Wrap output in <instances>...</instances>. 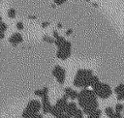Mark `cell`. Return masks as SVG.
Returning <instances> with one entry per match:
<instances>
[{"label": "cell", "mask_w": 124, "mask_h": 118, "mask_svg": "<svg viewBox=\"0 0 124 118\" xmlns=\"http://www.w3.org/2000/svg\"><path fill=\"white\" fill-rule=\"evenodd\" d=\"M78 105L81 107V110L85 114L91 113L93 110L98 108V102H97V96L93 92V90L83 88L80 92H78Z\"/></svg>", "instance_id": "6da1fadb"}, {"label": "cell", "mask_w": 124, "mask_h": 118, "mask_svg": "<svg viewBox=\"0 0 124 118\" xmlns=\"http://www.w3.org/2000/svg\"><path fill=\"white\" fill-rule=\"evenodd\" d=\"M93 75L92 71L86 70V69H80L77 72L75 79H74V85L76 87L79 88H87L90 86V78Z\"/></svg>", "instance_id": "7a4b0ae2"}, {"label": "cell", "mask_w": 124, "mask_h": 118, "mask_svg": "<svg viewBox=\"0 0 124 118\" xmlns=\"http://www.w3.org/2000/svg\"><path fill=\"white\" fill-rule=\"evenodd\" d=\"M42 109V103L38 100H31L24 110L22 111V117L23 118H31L34 114L39 113V111Z\"/></svg>", "instance_id": "3957f363"}, {"label": "cell", "mask_w": 124, "mask_h": 118, "mask_svg": "<svg viewBox=\"0 0 124 118\" xmlns=\"http://www.w3.org/2000/svg\"><path fill=\"white\" fill-rule=\"evenodd\" d=\"M93 92L95 93V95L97 97H99L101 99H108L112 94V91H111L110 87L107 83H103L101 81H99L93 87Z\"/></svg>", "instance_id": "277c9868"}, {"label": "cell", "mask_w": 124, "mask_h": 118, "mask_svg": "<svg viewBox=\"0 0 124 118\" xmlns=\"http://www.w3.org/2000/svg\"><path fill=\"white\" fill-rule=\"evenodd\" d=\"M71 55V43L66 41V43L57 48V52H56V56L61 59V60H66L70 57Z\"/></svg>", "instance_id": "5b68a950"}, {"label": "cell", "mask_w": 124, "mask_h": 118, "mask_svg": "<svg viewBox=\"0 0 124 118\" xmlns=\"http://www.w3.org/2000/svg\"><path fill=\"white\" fill-rule=\"evenodd\" d=\"M52 74L53 76L56 78L57 82L59 84H63L65 82V78H66V71L64 68H62L59 65H56L53 69H52Z\"/></svg>", "instance_id": "8992f818"}, {"label": "cell", "mask_w": 124, "mask_h": 118, "mask_svg": "<svg viewBox=\"0 0 124 118\" xmlns=\"http://www.w3.org/2000/svg\"><path fill=\"white\" fill-rule=\"evenodd\" d=\"M41 99H42L41 103H42V110H43V112H44L45 114L49 113V112H50V109H51V107H52V105H51V103H50V102H49L48 95H46V96H44V97L41 98Z\"/></svg>", "instance_id": "52a82bcc"}, {"label": "cell", "mask_w": 124, "mask_h": 118, "mask_svg": "<svg viewBox=\"0 0 124 118\" xmlns=\"http://www.w3.org/2000/svg\"><path fill=\"white\" fill-rule=\"evenodd\" d=\"M22 41H23L22 35H21L20 33H18V32H16V33L12 34V35L10 36V38H9V43H10L12 45H14V46H16V45H17L18 44L22 43Z\"/></svg>", "instance_id": "ba28073f"}, {"label": "cell", "mask_w": 124, "mask_h": 118, "mask_svg": "<svg viewBox=\"0 0 124 118\" xmlns=\"http://www.w3.org/2000/svg\"><path fill=\"white\" fill-rule=\"evenodd\" d=\"M77 110H78V104L76 103H74V102H70V103H68V104H67V106L65 108L64 113H66L70 117H73Z\"/></svg>", "instance_id": "9c48e42d"}, {"label": "cell", "mask_w": 124, "mask_h": 118, "mask_svg": "<svg viewBox=\"0 0 124 118\" xmlns=\"http://www.w3.org/2000/svg\"><path fill=\"white\" fill-rule=\"evenodd\" d=\"M68 98L66 97V96H63L62 98H60V99H58L57 101H56V103H55V106L58 108V109H60L62 112H64L65 111V108H66V106H67V104H68Z\"/></svg>", "instance_id": "30bf717a"}, {"label": "cell", "mask_w": 124, "mask_h": 118, "mask_svg": "<svg viewBox=\"0 0 124 118\" xmlns=\"http://www.w3.org/2000/svg\"><path fill=\"white\" fill-rule=\"evenodd\" d=\"M64 96H66L68 99L76 100L78 97V92L74 90V89H72V88H70V87H67L64 90Z\"/></svg>", "instance_id": "8fae6325"}, {"label": "cell", "mask_w": 124, "mask_h": 118, "mask_svg": "<svg viewBox=\"0 0 124 118\" xmlns=\"http://www.w3.org/2000/svg\"><path fill=\"white\" fill-rule=\"evenodd\" d=\"M114 93L116 94V98L118 101L124 100V84H119L114 88Z\"/></svg>", "instance_id": "7c38bea8"}, {"label": "cell", "mask_w": 124, "mask_h": 118, "mask_svg": "<svg viewBox=\"0 0 124 118\" xmlns=\"http://www.w3.org/2000/svg\"><path fill=\"white\" fill-rule=\"evenodd\" d=\"M35 95L40 97V98H43L44 96L48 95V88L47 87H44L43 89H38V90L35 91Z\"/></svg>", "instance_id": "4fadbf2b"}, {"label": "cell", "mask_w": 124, "mask_h": 118, "mask_svg": "<svg viewBox=\"0 0 124 118\" xmlns=\"http://www.w3.org/2000/svg\"><path fill=\"white\" fill-rule=\"evenodd\" d=\"M51 115H53L55 118H57L59 115H61L62 113H64V112H62L60 109H58L55 105H52V107H51V109H50V112H49Z\"/></svg>", "instance_id": "5bb4252c"}, {"label": "cell", "mask_w": 124, "mask_h": 118, "mask_svg": "<svg viewBox=\"0 0 124 118\" xmlns=\"http://www.w3.org/2000/svg\"><path fill=\"white\" fill-rule=\"evenodd\" d=\"M101 113L102 111L99 108H97L88 114V118H101Z\"/></svg>", "instance_id": "9a60e30c"}, {"label": "cell", "mask_w": 124, "mask_h": 118, "mask_svg": "<svg viewBox=\"0 0 124 118\" xmlns=\"http://www.w3.org/2000/svg\"><path fill=\"white\" fill-rule=\"evenodd\" d=\"M7 15L10 18H15L16 16V11L14 9V8H10L7 12Z\"/></svg>", "instance_id": "2e32d148"}, {"label": "cell", "mask_w": 124, "mask_h": 118, "mask_svg": "<svg viewBox=\"0 0 124 118\" xmlns=\"http://www.w3.org/2000/svg\"><path fill=\"white\" fill-rule=\"evenodd\" d=\"M105 112H106V115L108 117V118H110L113 114H114V109L112 108V107H110V106H108V107H106V109H105Z\"/></svg>", "instance_id": "e0dca14e"}, {"label": "cell", "mask_w": 124, "mask_h": 118, "mask_svg": "<svg viewBox=\"0 0 124 118\" xmlns=\"http://www.w3.org/2000/svg\"><path fill=\"white\" fill-rule=\"evenodd\" d=\"M123 109H124V105H123L122 103H116V104H115V107H114V111H115V112L121 113Z\"/></svg>", "instance_id": "ac0fdd59"}, {"label": "cell", "mask_w": 124, "mask_h": 118, "mask_svg": "<svg viewBox=\"0 0 124 118\" xmlns=\"http://www.w3.org/2000/svg\"><path fill=\"white\" fill-rule=\"evenodd\" d=\"M73 118H83V111L79 108H78V110L75 112Z\"/></svg>", "instance_id": "d6986e66"}, {"label": "cell", "mask_w": 124, "mask_h": 118, "mask_svg": "<svg viewBox=\"0 0 124 118\" xmlns=\"http://www.w3.org/2000/svg\"><path fill=\"white\" fill-rule=\"evenodd\" d=\"M43 40H44L45 42L48 43V44H54V39L51 38V37H49V36H47V35H45V36L43 37Z\"/></svg>", "instance_id": "ffe728a7"}, {"label": "cell", "mask_w": 124, "mask_h": 118, "mask_svg": "<svg viewBox=\"0 0 124 118\" xmlns=\"http://www.w3.org/2000/svg\"><path fill=\"white\" fill-rule=\"evenodd\" d=\"M16 29H17V30H23L24 25H23V23H22L21 21H18V22H16Z\"/></svg>", "instance_id": "44dd1931"}, {"label": "cell", "mask_w": 124, "mask_h": 118, "mask_svg": "<svg viewBox=\"0 0 124 118\" xmlns=\"http://www.w3.org/2000/svg\"><path fill=\"white\" fill-rule=\"evenodd\" d=\"M66 2H67V0H54V4L57 5V6H60L64 3H66Z\"/></svg>", "instance_id": "7402d4cb"}, {"label": "cell", "mask_w": 124, "mask_h": 118, "mask_svg": "<svg viewBox=\"0 0 124 118\" xmlns=\"http://www.w3.org/2000/svg\"><path fill=\"white\" fill-rule=\"evenodd\" d=\"M110 118H122V115H121V113L114 112V114H113V115H112Z\"/></svg>", "instance_id": "603a6c76"}, {"label": "cell", "mask_w": 124, "mask_h": 118, "mask_svg": "<svg viewBox=\"0 0 124 118\" xmlns=\"http://www.w3.org/2000/svg\"><path fill=\"white\" fill-rule=\"evenodd\" d=\"M57 118H72V117H70L69 115H67L66 113H62L61 115H59Z\"/></svg>", "instance_id": "cb8c5ba5"}, {"label": "cell", "mask_w": 124, "mask_h": 118, "mask_svg": "<svg viewBox=\"0 0 124 118\" xmlns=\"http://www.w3.org/2000/svg\"><path fill=\"white\" fill-rule=\"evenodd\" d=\"M31 118H43V115H42L41 113H36V114H34Z\"/></svg>", "instance_id": "d4e9b609"}, {"label": "cell", "mask_w": 124, "mask_h": 118, "mask_svg": "<svg viewBox=\"0 0 124 118\" xmlns=\"http://www.w3.org/2000/svg\"><path fill=\"white\" fill-rule=\"evenodd\" d=\"M52 36H53V39H56V38L59 36V34H58V32H57L56 30H54V31L52 32Z\"/></svg>", "instance_id": "484cf974"}, {"label": "cell", "mask_w": 124, "mask_h": 118, "mask_svg": "<svg viewBox=\"0 0 124 118\" xmlns=\"http://www.w3.org/2000/svg\"><path fill=\"white\" fill-rule=\"evenodd\" d=\"M49 25V22H47V21H44L43 23H42V27L43 28H46V27H47Z\"/></svg>", "instance_id": "4316f807"}, {"label": "cell", "mask_w": 124, "mask_h": 118, "mask_svg": "<svg viewBox=\"0 0 124 118\" xmlns=\"http://www.w3.org/2000/svg\"><path fill=\"white\" fill-rule=\"evenodd\" d=\"M72 33H73V30H72V29H68V30H66L65 35H66V36H69V35H71Z\"/></svg>", "instance_id": "83f0119b"}, {"label": "cell", "mask_w": 124, "mask_h": 118, "mask_svg": "<svg viewBox=\"0 0 124 118\" xmlns=\"http://www.w3.org/2000/svg\"><path fill=\"white\" fill-rule=\"evenodd\" d=\"M57 27H58V28H62V27H63V25H62L61 23H58V25H57Z\"/></svg>", "instance_id": "f1b7e54d"}, {"label": "cell", "mask_w": 124, "mask_h": 118, "mask_svg": "<svg viewBox=\"0 0 124 118\" xmlns=\"http://www.w3.org/2000/svg\"><path fill=\"white\" fill-rule=\"evenodd\" d=\"M1 22H2V16L0 15V23H1Z\"/></svg>", "instance_id": "f546056e"}, {"label": "cell", "mask_w": 124, "mask_h": 118, "mask_svg": "<svg viewBox=\"0 0 124 118\" xmlns=\"http://www.w3.org/2000/svg\"><path fill=\"white\" fill-rule=\"evenodd\" d=\"M82 1H90V0H82Z\"/></svg>", "instance_id": "4dcf8cb0"}, {"label": "cell", "mask_w": 124, "mask_h": 118, "mask_svg": "<svg viewBox=\"0 0 124 118\" xmlns=\"http://www.w3.org/2000/svg\"><path fill=\"white\" fill-rule=\"evenodd\" d=\"M123 101H124V100H123Z\"/></svg>", "instance_id": "1f68e13d"}]
</instances>
